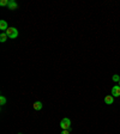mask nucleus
I'll return each instance as SVG.
<instances>
[{"label": "nucleus", "instance_id": "423d86ee", "mask_svg": "<svg viewBox=\"0 0 120 134\" xmlns=\"http://www.w3.org/2000/svg\"><path fill=\"white\" fill-rule=\"evenodd\" d=\"M33 108H34L35 110H41L42 109V102H40V101L35 102V103L33 104Z\"/></svg>", "mask_w": 120, "mask_h": 134}, {"label": "nucleus", "instance_id": "20e7f679", "mask_svg": "<svg viewBox=\"0 0 120 134\" xmlns=\"http://www.w3.org/2000/svg\"><path fill=\"white\" fill-rule=\"evenodd\" d=\"M7 6H9V8H10L11 11H14L18 8V4L16 3V1H13V0H10V3H9Z\"/></svg>", "mask_w": 120, "mask_h": 134}, {"label": "nucleus", "instance_id": "1a4fd4ad", "mask_svg": "<svg viewBox=\"0 0 120 134\" xmlns=\"http://www.w3.org/2000/svg\"><path fill=\"white\" fill-rule=\"evenodd\" d=\"M9 3H10V0H1L0 1V5L1 6H6V5H9Z\"/></svg>", "mask_w": 120, "mask_h": 134}, {"label": "nucleus", "instance_id": "9b49d317", "mask_svg": "<svg viewBox=\"0 0 120 134\" xmlns=\"http://www.w3.org/2000/svg\"><path fill=\"white\" fill-rule=\"evenodd\" d=\"M5 103H6V98L4 96H1L0 97V104H1V105H5Z\"/></svg>", "mask_w": 120, "mask_h": 134}, {"label": "nucleus", "instance_id": "f03ea898", "mask_svg": "<svg viewBox=\"0 0 120 134\" xmlns=\"http://www.w3.org/2000/svg\"><path fill=\"white\" fill-rule=\"evenodd\" d=\"M60 127H61V129H70V127H71V121H70V119H67V117L62 119L60 121Z\"/></svg>", "mask_w": 120, "mask_h": 134}, {"label": "nucleus", "instance_id": "6e6552de", "mask_svg": "<svg viewBox=\"0 0 120 134\" xmlns=\"http://www.w3.org/2000/svg\"><path fill=\"white\" fill-rule=\"evenodd\" d=\"M6 40H7L6 32H3V34L0 35V41H1V42H6Z\"/></svg>", "mask_w": 120, "mask_h": 134}, {"label": "nucleus", "instance_id": "ddd939ff", "mask_svg": "<svg viewBox=\"0 0 120 134\" xmlns=\"http://www.w3.org/2000/svg\"><path fill=\"white\" fill-rule=\"evenodd\" d=\"M119 86H120V82H119Z\"/></svg>", "mask_w": 120, "mask_h": 134}, {"label": "nucleus", "instance_id": "9d476101", "mask_svg": "<svg viewBox=\"0 0 120 134\" xmlns=\"http://www.w3.org/2000/svg\"><path fill=\"white\" fill-rule=\"evenodd\" d=\"M112 79H113V82H118V83H119L120 82V77L118 76V74H114V76L112 77Z\"/></svg>", "mask_w": 120, "mask_h": 134}, {"label": "nucleus", "instance_id": "0eeeda50", "mask_svg": "<svg viewBox=\"0 0 120 134\" xmlns=\"http://www.w3.org/2000/svg\"><path fill=\"white\" fill-rule=\"evenodd\" d=\"M7 29H9V26H7V23L5 21H0V30L3 31H6Z\"/></svg>", "mask_w": 120, "mask_h": 134}, {"label": "nucleus", "instance_id": "4468645a", "mask_svg": "<svg viewBox=\"0 0 120 134\" xmlns=\"http://www.w3.org/2000/svg\"><path fill=\"white\" fill-rule=\"evenodd\" d=\"M18 134H22V133H18Z\"/></svg>", "mask_w": 120, "mask_h": 134}, {"label": "nucleus", "instance_id": "f8f14e48", "mask_svg": "<svg viewBox=\"0 0 120 134\" xmlns=\"http://www.w3.org/2000/svg\"><path fill=\"white\" fill-rule=\"evenodd\" d=\"M61 134H70V129H62Z\"/></svg>", "mask_w": 120, "mask_h": 134}, {"label": "nucleus", "instance_id": "f257e3e1", "mask_svg": "<svg viewBox=\"0 0 120 134\" xmlns=\"http://www.w3.org/2000/svg\"><path fill=\"white\" fill-rule=\"evenodd\" d=\"M6 35L9 38H17L18 37V30L16 28H9L6 30Z\"/></svg>", "mask_w": 120, "mask_h": 134}, {"label": "nucleus", "instance_id": "7ed1b4c3", "mask_svg": "<svg viewBox=\"0 0 120 134\" xmlns=\"http://www.w3.org/2000/svg\"><path fill=\"white\" fill-rule=\"evenodd\" d=\"M112 96L113 97L120 96V86H113L112 87Z\"/></svg>", "mask_w": 120, "mask_h": 134}, {"label": "nucleus", "instance_id": "39448f33", "mask_svg": "<svg viewBox=\"0 0 120 134\" xmlns=\"http://www.w3.org/2000/svg\"><path fill=\"white\" fill-rule=\"evenodd\" d=\"M105 103L106 104H108V105H110V104H113V102H114V97L110 95V96H106L105 97Z\"/></svg>", "mask_w": 120, "mask_h": 134}]
</instances>
